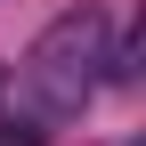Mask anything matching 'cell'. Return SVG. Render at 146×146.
<instances>
[{
    "label": "cell",
    "instance_id": "cell-1",
    "mask_svg": "<svg viewBox=\"0 0 146 146\" xmlns=\"http://www.w3.org/2000/svg\"><path fill=\"white\" fill-rule=\"evenodd\" d=\"M106 73H114V25H106L98 8H73V16H57V25L33 41V57H25V89H33L41 114L73 122L89 98H98Z\"/></svg>",
    "mask_w": 146,
    "mask_h": 146
}]
</instances>
